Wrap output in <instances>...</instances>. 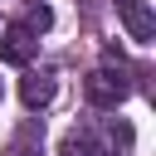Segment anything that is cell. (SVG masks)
<instances>
[{
  "mask_svg": "<svg viewBox=\"0 0 156 156\" xmlns=\"http://www.w3.org/2000/svg\"><path fill=\"white\" fill-rule=\"evenodd\" d=\"M83 98H88L93 107H122V98H127V78L112 73V68H98V73H88V83H83Z\"/></svg>",
  "mask_w": 156,
  "mask_h": 156,
  "instance_id": "cell-1",
  "label": "cell"
},
{
  "mask_svg": "<svg viewBox=\"0 0 156 156\" xmlns=\"http://www.w3.org/2000/svg\"><path fill=\"white\" fill-rule=\"evenodd\" d=\"M34 54H39V39H34V29H24V24H10V29L0 34V63H15V68H24Z\"/></svg>",
  "mask_w": 156,
  "mask_h": 156,
  "instance_id": "cell-2",
  "label": "cell"
},
{
  "mask_svg": "<svg viewBox=\"0 0 156 156\" xmlns=\"http://www.w3.org/2000/svg\"><path fill=\"white\" fill-rule=\"evenodd\" d=\"M117 20L127 24V34H132L136 44H151V39H156V15H151L146 0H117Z\"/></svg>",
  "mask_w": 156,
  "mask_h": 156,
  "instance_id": "cell-3",
  "label": "cell"
},
{
  "mask_svg": "<svg viewBox=\"0 0 156 156\" xmlns=\"http://www.w3.org/2000/svg\"><path fill=\"white\" fill-rule=\"evenodd\" d=\"M54 93H58V83H54V73H29V78L20 83V98H24V107H29V112H39V107H49V102H54Z\"/></svg>",
  "mask_w": 156,
  "mask_h": 156,
  "instance_id": "cell-4",
  "label": "cell"
},
{
  "mask_svg": "<svg viewBox=\"0 0 156 156\" xmlns=\"http://www.w3.org/2000/svg\"><path fill=\"white\" fill-rule=\"evenodd\" d=\"M58 156H107V146L98 141V132H88V127H73V132H63V141H58Z\"/></svg>",
  "mask_w": 156,
  "mask_h": 156,
  "instance_id": "cell-5",
  "label": "cell"
},
{
  "mask_svg": "<svg viewBox=\"0 0 156 156\" xmlns=\"http://www.w3.org/2000/svg\"><path fill=\"white\" fill-rule=\"evenodd\" d=\"M49 24H54V10H49L44 0H29V5H24V29H34V34H44Z\"/></svg>",
  "mask_w": 156,
  "mask_h": 156,
  "instance_id": "cell-6",
  "label": "cell"
},
{
  "mask_svg": "<svg viewBox=\"0 0 156 156\" xmlns=\"http://www.w3.org/2000/svg\"><path fill=\"white\" fill-rule=\"evenodd\" d=\"M10 156H39V146H34V127H24V132H20V141L10 146Z\"/></svg>",
  "mask_w": 156,
  "mask_h": 156,
  "instance_id": "cell-7",
  "label": "cell"
},
{
  "mask_svg": "<svg viewBox=\"0 0 156 156\" xmlns=\"http://www.w3.org/2000/svg\"><path fill=\"white\" fill-rule=\"evenodd\" d=\"M112 141L127 151V146H132V127H127V122H112Z\"/></svg>",
  "mask_w": 156,
  "mask_h": 156,
  "instance_id": "cell-8",
  "label": "cell"
},
{
  "mask_svg": "<svg viewBox=\"0 0 156 156\" xmlns=\"http://www.w3.org/2000/svg\"><path fill=\"white\" fill-rule=\"evenodd\" d=\"M0 98H5V88H0Z\"/></svg>",
  "mask_w": 156,
  "mask_h": 156,
  "instance_id": "cell-9",
  "label": "cell"
}]
</instances>
